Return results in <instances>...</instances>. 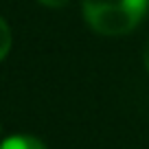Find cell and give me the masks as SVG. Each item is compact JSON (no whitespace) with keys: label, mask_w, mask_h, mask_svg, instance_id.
Segmentation results:
<instances>
[{"label":"cell","mask_w":149,"mask_h":149,"mask_svg":"<svg viewBox=\"0 0 149 149\" xmlns=\"http://www.w3.org/2000/svg\"><path fill=\"white\" fill-rule=\"evenodd\" d=\"M149 9V0H84V18L101 35L134 31Z\"/></svg>","instance_id":"cell-1"},{"label":"cell","mask_w":149,"mask_h":149,"mask_svg":"<svg viewBox=\"0 0 149 149\" xmlns=\"http://www.w3.org/2000/svg\"><path fill=\"white\" fill-rule=\"evenodd\" d=\"M0 149H46L42 140H37L35 136H26V134H15L9 136L0 143Z\"/></svg>","instance_id":"cell-2"},{"label":"cell","mask_w":149,"mask_h":149,"mask_svg":"<svg viewBox=\"0 0 149 149\" xmlns=\"http://www.w3.org/2000/svg\"><path fill=\"white\" fill-rule=\"evenodd\" d=\"M11 51V31H9V24L0 18V61L5 59Z\"/></svg>","instance_id":"cell-3"},{"label":"cell","mask_w":149,"mask_h":149,"mask_svg":"<svg viewBox=\"0 0 149 149\" xmlns=\"http://www.w3.org/2000/svg\"><path fill=\"white\" fill-rule=\"evenodd\" d=\"M40 2H42V5H46V7H53V9L68 5V0H40Z\"/></svg>","instance_id":"cell-4"},{"label":"cell","mask_w":149,"mask_h":149,"mask_svg":"<svg viewBox=\"0 0 149 149\" xmlns=\"http://www.w3.org/2000/svg\"><path fill=\"white\" fill-rule=\"evenodd\" d=\"M145 68H147V72H149V44H147V48H145Z\"/></svg>","instance_id":"cell-5"}]
</instances>
